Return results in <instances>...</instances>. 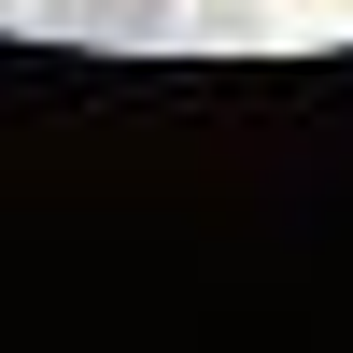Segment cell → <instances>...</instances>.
Wrapping results in <instances>:
<instances>
[{
  "mask_svg": "<svg viewBox=\"0 0 353 353\" xmlns=\"http://www.w3.org/2000/svg\"><path fill=\"white\" fill-rule=\"evenodd\" d=\"M28 43H99V57H170L184 43V0H28Z\"/></svg>",
  "mask_w": 353,
  "mask_h": 353,
  "instance_id": "6da1fadb",
  "label": "cell"
},
{
  "mask_svg": "<svg viewBox=\"0 0 353 353\" xmlns=\"http://www.w3.org/2000/svg\"><path fill=\"white\" fill-rule=\"evenodd\" d=\"M184 43H198V57H254V43H269V14H254V0H198Z\"/></svg>",
  "mask_w": 353,
  "mask_h": 353,
  "instance_id": "7a4b0ae2",
  "label": "cell"
},
{
  "mask_svg": "<svg viewBox=\"0 0 353 353\" xmlns=\"http://www.w3.org/2000/svg\"><path fill=\"white\" fill-rule=\"evenodd\" d=\"M14 14H28V0H0V28H14Z\"/></svg>",
  "mask_w": 353,
  "mask_h": 353,
  "instance_id": "3957f363",
  "label": "cell"
}]
</instances>
